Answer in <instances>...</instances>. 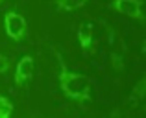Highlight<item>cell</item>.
Returning a JSON list of instances; mask_svg holds the SVG:
<instances>
[{
  "label": "cell",
  "mask_w": 146,
  "mask_h": 118,
  "mask_svg": "<svg viewBox=\"0 0 146 118\" xmlns=\"http://www.w3.org/2000/svg\"><path fill=\"white\" fill-rule=\"evenodd\" d=\"M9 68H11L9 57H7V55H4V54H0V74H6Z\"/></svg>",
  "instance_id": "10"
},
{
  "label": "cell",
  "mask_w": 146,
  "mask_h": 118,
  "mask_svg": "<svg viewBox=\"0 0 146 118\" xmlns=\"http://www.w3.org/2000/svg\"><path fill=\"white\" fill-rule=\"evenodd\" d=\"M144 100H146V78H141L131 89V94L128 96V100H126V107L135 109L139 105H143Z\"/></svg>",
  "instance_id": "7"
},
{
  "label": "cell",
  "mask_w": 146,
  "mask_h": 118,
  "mask_svg": "<svg viewBox=\"0 0 146 118\" xmlns=\"http://www.w3.org/2000/svg\"><path fill=\"white\" fill-rule=\"evenodd\" d=\"M57 6V9L59 11H67V13H70V11H76L80 9V7H83L87 4V0H54Z\"/></svg>",
  "instance_id": "8"
},
{
  "label": "cell",
  "mask_w": 146,
  "mask_h": 118,
  "mask_svg": "<svg viewBox=\"0 0 146 118\" xmlns=\"http://www.w3.org/2000/svg\"><path fill=\"white\" fill-rule=\"evenodd\" d=\"M0 4H2V0H0Z\"/></svg>",
  "instance_id": "11"
},
{
  "label": "cell",
  "mask_w": 146,
  "mask_h": 118,
  "mask_svg": "<svg viewBox=\"0 0 146 118\" xmlns=\"http://www.w3.org/2000/svg\"><path fill=\"white\" fill-rule=\"evenodd\" d=\"M13 115V103L7 96H0V118H9Z\"/></svg>",
  "instance_id": "9"
},
{
  "label": "cell",
  "mask_w": 146,
  "mask_h": 118,
  "mask_svg": "<svg viewBox=\"0 0 146 118\" xmlns=\"http://www.w3.org/2000/svg\"><path fill=\"white\" fill-rule=\"evenodd\" d=\"M76 39L80 43V48H82L85 54H96V41H94V28L93 22H80L78 30H76Z\"/></svg>",
  "instance_id": "6"
},
{
  "label": "cell",
  "mask_w": 146,
  "mask_h": 118,
  "mask_svg": "<svg viewBox=\"0 0 146 118\" xmlns=\"http://www.w3.org/2000/svg\"><path fill=\"white\" fill-rule=\"evenodd\" d=\"M54 57L57 61V83L63 92V96L70 102H76L80 105H85L93 102V87H91V79L83 76L82 72H76L67 67L63 54L57 50L56 46H50Z\"/></svg>",
  "instance_id": "1"
},
{
  "label": "cell",
  "mask_w": 146,
  "mask_h": 118,
  "mask_svg": "<svg viewBox=\"0 0 146 118\" xmlns=\"http://www.w3.org/2000/svg\"><path fill=\"white\" fill-rule=\"evenodd\" d=\"M33 74H35V57L33 55H22L19 59L17 67H15V85L17 87H26L30 81H32Z\"/></svg>",
  "instance_id": "5"
},
{
  "label": "cell",
  "mask_w": 146,
  "mask_h": 118,
  "mask_svg": "<svg viewBox=\"0 0 146 118\" xmlns=\"http://www.w3.org/2000/svg\"><path fill=\"white\" fill-rule=\"evenodd\" d=\"M100 24L106 28L107 35V44H109V57H111V67L117 74H122L126 67V54H128V44H126L122 33L115 26H111L107 20H100Z\"/></svg>",
  "instance_id": "2"
},
{
  "label": "cell",
  "mask_w": 146,
  "mask_h": 118,
  "mask_svg": "<svg viewBox=\"0 0 146 118\" xmlns=\"http://www.w3.org/2000/svg\"><path fill=\"white\" fill-rule=\"evenodd\" d=\"M109 7L124 17L144 22V0H111Z\"/></svg>",
  "instance_id": "4"
},
{
  "label": "cell",
  "mask_w": 146,
  "mask_h": 118,
  "mask_svg": "<svg viewBox=\"0 0 146 118\" xmlns=\"http://www.w3.org/2000/svg\"><path fill=\"white\" fill-rule=\"evenodd\" d=\"M4 30H6V35L11 41L21 43L28 35V22H26L22 13H19L17 9H9L4 15Z\"/></svg>",
  "instance_id": "3"
}]
</instances>
